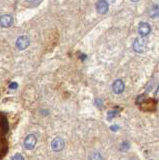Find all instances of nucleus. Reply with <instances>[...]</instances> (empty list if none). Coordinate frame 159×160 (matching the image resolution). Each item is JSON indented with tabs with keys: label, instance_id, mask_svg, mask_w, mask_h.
Returning a JSON list of instances; mask_svg holds the SVG:
<instances>
[{
	"label": "nucleus",
	"instance_id": "f257e3e1",
	"mask_svg": "<svg viewBox=\"0 0 159 160\" xmlns=\"http://www.w3.org/2000/svg\"><path fill=\"white\" fill-rule=\"evenodd\" d=\"M140 104V109L143 110V111H149L152 112L155 110L156 108V101L154 99H147L144 100V101L139 103Z\"/></svg>",
	"mask_w": 159,
	"mask_h": 160
},
{
	"label": "nucleus",
	"instance_id": "f03ea898",
	"mask_svg": "<svg viewBox=\"0 0 159 160\" xmlns=\"http://www.w3.org/2000/svg\"><path fill=\"white\" fill-rule=\"evenodd\" d=\"M13 23V17L10 14H3L0 16V26L3 28L10 27Z\"/></svg>",
	"mask_w": 159,
	"mask_h": 160
},
{
	"label": "nucleus",
	"instance_id": "7ed1b4c3",
	"mask_svg": "<svg viewBox=\"0 0 159 160\" xmlns=\"http://www.w3.org/2000/svg\"><path fill=\"white\" fill-rule=\"evenodd\" d=\"M29 44H30V39H29L27 36H20L16 40V47L19 50L26 49L29 46Z\"/></svg>",
	"mask_w": 159,
	"mask_h": 160
},
{
	"label": "nucleus",
	"instance_id": "20e7f679",
	"mask_svg": "<svg viewBox=\"0 0 159 160\" xmlns=\"http://www.w3.org/2000/svg\"><path fill=\"white\" fill-rule=\"evenodd\" d=\"M36 142H37L36 136H35V135H33V134H30L25 138V140H24V146H25L26 149L31 150V149H33L34 147H35Z\"/></svg>",
	"mask_w": 159,
	"mask_h": 160
},
{
	"label": "nucleus",
	"instance_id": "39448f33",
	"mask_svg": "<svg viewBox=\"0 0 159 160\" xmlns=\"http://www.w3.org/2000/svg\"><path fill=\"white\" fill-rule=\"evenodd\" d=\"M51 147L53 149V151L55 152H59L64 148V141L63 139L60 137H56L53 139V141L51 143Z\"/></svg>",
	"mask_w": 159,
	"mask_h": 160
},
{
	"label": "nucleus",
	"instance_id": "423d86ee",
	"mask_svg": "<svg viewBox=\"0 0 159 160\" xmlns=\"http://www.w3.org/2000/svg\"><path fill=\"white\" fill-rule=\"evenodd\" d=\"M145 41H144L143 39L141 38H137L135 41L133 43V49L135 52H138V53H142L144 50H145Z\"/></svg>",
	"mask_w": 159,
	"mask_h": 160
},
{
	"label": "nucleus",
	"instance_id": "0eeeda50",
	"mask_svg": "<svg viewBox=\"0 0 159 160\" xmlns=\"http://www.w3.org/2000/svg\"><path fill=\"white\" fill-rule=\"evenodd\" d=\"M150 31H151V27H150V25H149L148 23L141 22L140 24H139V26H138V33L140 34L141 36H143V37L147 36V35L150 33Z\"/></svg>",
	"mask_w": 159,
	"mask_h": 160
},
{
	"label": "nucleus",
	"instance_id": "6e6552de",
	"mask_svg": "<svg viewBox=\"0 0 159 160\" xmlns=\"http://www.w3.org/2000/svg\"><path fill=\"white\" fill-rule=\"evenodd\" d=\"M112 89H113L114 93L120 94V93H122L124 91V89H125V85H124V82L122 81V80L117 79L112 84Z\"/></svg>",
	"mask_w": 159,
	"mask_h": 160
},
{
	"label": "nucleus",
	"instance_id": "1a4fd4ad",
	"mask_svg": "<svg viewBox=\"0 0 159 160\" xmlns=\"http://www.w3.org/2000/svg\"><path fill=\"white\" fill-rule=\"evenodd\" d=\"M108 2L107 1H98L96 3V9L100 14H104L108 11Z\"/></svg>",
	"mask_w": 159,
	"mask_h": 160
},
{
	"label": "nucleus",
	"instance_id": "9d476101",
	"mask_svg": "<svg viewBox=\"0 0 159 160\" xmlns=\"http://www.w3.org/2000/svg\"><path fill=\"white\" fill-rule=\"evenodd\" d=\"M149 15L152 18H155L159 15V6L158 5H152L150 10H149Z\"/></svg>",
	"mask_w": 159,
	"mask_h": 160
},
{
	"label": "nucleus",
	"instance_id": "9b49d317",
	"mask_svg": "<svg viewBox=\"0 0 159 160\" xmlns=\"http://www.w3.org/2000/svg\"><path fill=\"white\" fill-rule=\"evenodd\" d=\"M90 160H103V158H102L100 153H99V152H95V153H93L91 156H90Z\"/></svg>",
	"mask_w": 159,
	"mask_h": 160
},
{
	"label": "nucleus",
	"instance_id": "f8f14e48",
	"mask_svg": "<svg viewBox=\"0 0 159 160\" xmlns=\"http://www.w3.org/2000/svg\"><path fill=\"white\" fill-rule=\"evenodd\" d=\"M117 114H118V111H116V110H114V111H109L108 112V120H111V118Z\"/></svg>",
	"mask_w": 159,
	"mask_h": 160
},
{
	"label": "nucleus",
	"instance_id": "ddd939ff",
	"mask_svg": "<svg viewBox=\"0 0 159 160\" xmlns=\"http://www.w3.org/2000/svg\"><path fill=\"white\" fill-rule=\"evenodd\" d=\"M120 149L122 150V151H126L127 149H129V143H128V142H123V143L121 144Z\"/></svg>",
	"mask_w": 159,
	"mask_h": 160
},
{
	"label": "nucleus",
	"instance_id": "4468645a",
	"mask_svg": "<svg viewBox=\"0 0 159 160\" xmlns=\"http://www.w3.org/2000/svg\"><path fill=\"white\" fill-rule=\"evenodd\" d=\"M11 160H25V159H24V157L22 156V155H20V154H15L12 157Z\"/></svg>",
	"mask_w": 159,
	"mask_h": 160
},
{
	"label": "nucleus",
	"instance_id": "2eb2a0df",
	"mask_svg": "<svg viewBox=\"0 0 159 160\" xmlns=\"http://www.w3.org/2000/svg\"><path fill=\"white\" fill-rule=\"evenodd\" d=\"M17 86H18V84H17V83L12 82L10 85H9V88H10V89H16V88H17Z\"/></svg>",
	"mask_w": 159,
	"mask_h": 160
},
{
	"label": "nucleus",
	"instance_id": "dca6fc26",
	"mask_svg": "<svg viewBox=\"0 0 159 160\" xmlns=\"http://www.w3.org/2000/svg\"><path fill=\"white\" fill-rule=\"evenodd\" d=\"M96 105H98L99 107H101L102 106V101L100 99H98V100H96Z\"/></svg>",
	"mask_w": 159,
	"mask_h": 160
},
{
	"label": "nucleus",
	"instance_id": "f3484780",
	"mask_svg": "<svg viewBox=\"0 0 159 160\" xmlns=\"http://www.w3.org/2000/svg\"><path fill=\"white\" fill-rule=\"evenodd\" d=\"M119 127L117 126V125H114V126H111V130L112 131H116V130H118Z\"/></svg>",
	"mask_w": 159,
	"mask_h": 160
},
{
	"label": "nucleus",
	"instance_id": "a211bd4d",
	"mask_svg": "<svg viewBox=\"0 0 159 160\" xmlns=\"http://www.w3.org/2000/svg\"><path fill=\"white\" fill-rule=\"evenodd\" d=\"M130 160H133V159H130Z\"/></svg>",
	"mask_w": 159,
	"mask_h": 160
}]
</instances>
